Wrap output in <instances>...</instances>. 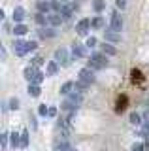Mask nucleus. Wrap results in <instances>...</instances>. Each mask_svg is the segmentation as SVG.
<instances>
[{"label":"nucleus","mask_w":149,"mask_h":151,"mask_svg":"<svg viewBox=\"0 0 149 151\" xmlns=\"http://www.w3.org/2000/svg\"><path fill=\"white\" fill-rule=\"evenodd\" d=\"M55 34H57V32H55L53 28H40V30H38V36L44 38V40H47V38H53Z\"/></svg>","instance_id":"13"},{"label":"nucleus","mask_w":149,"mask_h":151,"mask_svg":"<svg viewBox=\"0 0 149 151\" xmlns=\"http://www.w3.org/2000/svg\"><path fill=\"white\" fill-rule=\"evenodd\" d=\"M42 81H44V74H42V72H36V76L32 78V85H40Z\"/></svg>","instance_id":"27"},{"label":"nucleus","mask_w":149,"mask_h":151,"mask_svg":"<svg viewBox=\"0 0 149 151\" xmlns=\"http://www.w3.org/2000/svg\"><path fill=\"white\" fill-rule=\"evenodd\" d=\"M60 15H62V19H70V17H72V8H70V6H62Z\"/></svg>","instance_id":"23"},{"label":"nucleus","mask_w":149,"mask_h":151,"mask_svg":"<svg viewBox=\"0 0 149 151\" xmlns=\"http://www.w3.org/2000/svg\"><path fill=\"white\" fill-rule=\"evenodd\" d=\"M10 144H11V147H17V145H21V134H17V132H11V134H10Z\"/></svg>","instance_id":"16"},{"label":"nucleus","mask_w":149,"mask_h":151,"mask_svg":"<svg viewBox=\"0 0 149 151\" xmlns=\"http://www.w3.org/2000/svg\"><path fill=\"white\" fill-rule=\"evenodd\" d=\"M132 151H143V144H140V142H136V144L132 145Z\"/></svg>","instance_id":"38"},{"label":"nucleus","mask_w":149,"mask_h":151,"mask_svg":"<svg viewBox=\"0 0 149 151\" xmlns=\"http://www.w3.org/2000/svg\"><path fill=\"white\" fill-rule=\"evenodd\" d=\"M34 19H36V23H38V25H40V27H45V25H47V23H49V19H47V17H45V15H44V13H38V15H36Z\"/></svg>","instance_id":"21"},{"label":"nucleus","mask_w":149,"mask_h":151,"mask_svg":"<svg viewBox=\"0 0 149 151\" xmlns=\"http://www.w3.org/2000/svg\"><path fill=\"white\" fill-rule=\"evenodd\" d=\"M62 2H64V0H62Z\"/></svg>","instance_id":"46"},{"label":"nucleus","mask_w":149,"mask_h":151,"mask_svg":"<svg viewBox=\"0 0 149 151\" xmlns=\"http://www.w3.org/2000/svg\"><path fill=\"white\" fill-rule=\"evenodd\" d=\"M104 8H106V2H104V0H95V2H92V9H95L96 13L104 12Z\"/></svg>","instance_id":"17"},{"label":"nucleus","mask_w":149,"mask_h":151,"mask_svg":"<svg viewBox=\"0 0 149 151\" xmlns=\"http://www.w3.org/2000/svg\"><path fill=\"white\" fill-rule=\"evenodd\" d=\"M38 113H40V115H49V108L45 106V104H40V108H38Z\"/></svg>","instance_id":"30"},{"label":"nucleus","mask_w":149,"mask_h":151,"mask_svg":"<svg viewBox=\"0 0 149 151\" xmlns=\"http://www.w3.org/2000/svg\"><path fill=\"white\" fill-rule=\"evenodd\" d=\"M13 49H15V53L17 55H25V53H29V49H27V42H23V40H15L13 42Z\"/></svg>","instance_id":"8"},{"label":"nucleus","mask_w":149,"mask_h":151,"mask_svg":"<svg viewBox=\"0 0 149 151\" xmlns=\"http://www.w3.org/2000/svg\"><path fill=\"white\" fill-rule=\"evenodd\" d=\"M74 89H76L77 93H83V91H87V89H89V83H85V81H77V83H74Z\"/></svg>","instance_id":"20"},{"label":"nucleus","mask_w":149,"mask_h":151,"mask_svg":"<svg viewBox=\"0 0 149 151\" xmlns=\"http://www.w3.org/2000/svg\"><path fill=\"white\" fill-rule=\"evenodd\" d=\"M68 151H72V149H68Z\"/></svg>","instance_id":"45"},{"label":"nucleus","mask_w":149,"mask_h":151,"mask_svg":"<svg viewBox=\"0 0 149 151\" xmlns=\"http://www.w3.org/2000/svg\"><path fill=\"white\" fill-rule=\"evenodd\" d=\"M19 108V98H11L10 100V110H17Z\"/></svg>","instance_id":"34"},{"label":"nucleus","mask_w":149,"mask_h":151,"mask_svg":"<svg viewBox=\"0 0 149 151\" xmlns=\"http://www.w3.org/2000/svg\"><path fill=\"white\" fill-rule=\"evenodd\" d=\"M32 60H34V64H42V63H44V59H42V57H34Z\"/></svg>","instance_id":"40"},{"label":"nucleus","mask_w":149,"mask_h":151,"mask_svg":"<svg viewBox=\"0 0 149 151\" xmlns=\"http://www.w3.org/2000/svg\"><path fill=\"white\" fill-rule=\"evenodd\" d=\"M70 149V144L66 140H62V142H57L55 144V151H68Z\"/></svg>","instance_id":"18"},{"label":"nucleus","mask_w":149,"mask_h":151,"mask_svg":"<svg viewBox=\"0 0 149 151\" xmlns=\"http://www.w3.org/2000/svg\"><path fill=\"white\" fill-rule=\"evenodd\" d=\"M59 72V63L57 60H49V64H47V76H55Z\"/></svg>","instance_id":"15"},{"label":"nucleus","mask_w":149,"mask_h":151,"mask_svg":"<svg viewBox=\"0 0 149 151\" xmlns=\"http://www.w3.org/2000/svg\"><path fill=\"white\" fill-rule=\"evenodd\" d=\"M80 79L91 85L92 81H95V74H92L91 68H83V70H80Z\"/></svg>","instance_id":"6"},{"label":"nucleus","mask_w":149,"mask_h":151,"mask_svg":"<svg viewBox=\"0 0 149 151\" xmlns=\"http://www.w3.org/2000/svg\"><path fill=\"white\" fill-rule=\"evenodd\" d=\"M132 79H138V81H142V74H140V70H132Z\"/></svg>","instance_id":"37"},{"label":"nucleus","mask_w":149,"mask_h":151,"mask_svg":"<svg viewBox=\"0 0 149 151\" xmlns=\"http://www.w3.org/2000/svg\"><path fill=\"white\" fill-rule=\"evenodd\" d=\"M25 15H27V12L23 8H15V9H13V21H15L17 25H19L23 19H25Z\"/></svg>","instance_id":"11"},{"label":"nucleus","mask_w":149,"mask_h":151,"mask_svg":"<svg viewBox=\"0 0 149 151\" xmlns=\"http://www.w3.org/2000/svg\"><path fill=\"white\" fill-rule=\"evenodd\" d=\"M104 27V19L102 17H95L92 19V28H102Z\"/></svg>","instance_id":"26"},{"label":"nucleus","mask_w":149,"mask_h":151,"mask_svg":"<svg viewBox=\"0 0 149 151\" xmlns=\"http://www.w3.org/2000/svg\"><path fill=\"white\" fill-rule=\"evenodd\" d=\"M143 130H145V132H147V130H149V119H147V121H145V123H143Z\"/></svg>","instance_id":"42"},{"label":"nucleus","mask_w":149,"mask_h":151,"mask_svg":"<svg viewBox=\"0 0 149 151\" xmlns=\"http://www.w3.org/2000/svg\"><path fill=\"white\" fill-rule=\"evenodd\" d=\"M49 115L55 117V115H57V110H55V108H49Z\"/></svg>","instance_id":"41"},{"label":"nucleus","mask_w":149,"mask_h":151,"mask_svg":"<svg viewBox=\"0 0 149 151\" xmlns=\"http://www.w3.org/2000/svg\"><path fill=\"white\" fill-rule=\"evenodd\" d=\"M110 28H111V30H115V32H119L121 28H123V17H121L117 12H113V13H111V23H110Z\"/></svg>","instance_id":"4"},{"label":"nucleus","mask_w":149,"mask_h":151,"mask_svg":"<svg viewBox=\"0 0 149 151\" xmlns=\"http://www.w3.org/2000/svg\"><path fill=\"white\" fill-rule=\"evenodd\" d=\"M145 117H147V119H149V108H147V111H145Z\"/></svg>","instance_id":"43"},{"label":"nucleus","mask_w":149,"mask_h":151,"mask_svg":"<svg viewBox=\"0 0 149 151\" xmlns=\"http://www.w3.org/2000/svg\"><path fill=\"white\" fill-rule=\"evenodd\" d=\"M55 60H57L59 64H68V53L64 47H59V49H55Z\"/></svg>","instance_id":"5"},{"label":"nucleus","mask_w":149,"mask_h":151,"mask_svg":"<svg viewBox=\"0 0 149 151\" xmlns=\"http://www.w3.org/2000/svg\"><path fill=\"white\" fill-rule=\"evenodd\" d=\"M87 45H81V44H74L72 47V53H74V59H81V57H85L87 55V49H85Z\"/></svg>","instance_id":"9"},{"label":"nucleus","mask_w":149,"mask_h":151,"mask_svg":"<svg viewBox=\"0 0 149 151\" xmlns=\"http://www.w3.org/2000/svg\"><path fill=\"white\" fill-rule=\"evenodd\" d=\"M147 108H149V98H147Z\"/></svg>","instance_id":"44"},{"label":"nucleus","mask_w":149,"mask_h":151,"mask_svg":"<svg viewBox=\"0 0 149 151\" xmlns=\"http://www.w3.org/2000/svg\"><path fill=\"white\" fill-rule=\"evenodd\" d=\"M102 53H106V55H111V57H113V55H117V47L106 42V44L102 45Z\"/></svg>","instance_id":"14"},{"label":"nucleus","mask_w":149,"mask_h":151,"mask_svg":"<svg viewBox=\"0 0 149 151\" xmlns=\"http://www.w3.org/2000/svg\"><path fill=\"white\" fill-rule=\"evenodd\" d=\"M8 136L10 134H6V132L2 134V149H6V145H8Z\"/></svg>","instance_id":"39"},{"label":"nucleus","mask_w":149,"mask_h":151,"mask_svg":"<svg viewBox=\"0 0 149 151\" xmlns=\"http://www.w3.org/2000/svg\"><path fill=\"white\" fill-rule=\"evenodd\" d=\"M29 94L30 96H40V85H29Z\"/></svg>","instance_id":"22"},{"label":"nucleus","mask_w":149,"mask_h":151,"mask_svg":"<svg viewBox=\"0 0 149 151\" xmlns=\"http://www.w3.org/2000/svg\"><path fill=\"white\" fill-rule=\"evenodd\" d=\"M115 6H117L119 9H125L127 8V0H115Z\"/></svg>","instance_id":"36"},{"label":"nucleus","mask_w":149,"mask_h":151,"mask_svg":"<svg viewBox=\"0 0 149 151\" xmlns=\"http://www.w3.org/2000/svg\"><path fill=\"white\" fill-rule=\"evenodd\" d=\"M27 30H29V28H27L25 25H21V23H19V25H15V27H13V34H17V36H23V34H27Z\"/></svg>","instance_id":"19"},{"label":"nucleus","mask_w":149,"mask_h":151,"mask_svg":"<svg viewBox=\"0 0 149 151\" xmlns=\"http://www.w3.org/2000/svg\"><path fill=\"white\" fill-rule=\"evenodd\" d=\"M81 102H83L81 94H80V93H72V94H68V96L62 100L60 108H62L64 111H76L77 108L81 106Z\"/></svg>","instance_id":"1"},{"label":"nucleus","mask_w":149,"mask_h":151,"mask_svg":"<svg viewBox=\"0 0 149 151\" xmlns=\"http://www.w3.org/2000/svg\"><path fill=\"white\" fill-rule=\"evenodd\" d=\"M36 72H38V70H36L34 66H27V68L23 70V76H25V79H27V81H32V78L36 76Z\"/></svg>","instance_id":"12"},{"label":"nucleus","mask_w":149,"mask_h":151,"mask_svg":"<svg viewBox=\"0 0 149 151\" xmlns=\"http://www.w3.org/2000/svg\"><path fill=\"white\" fill-rule=\"evenodd\" d=\"M47 19H49L51 27H60L62 25V15H60V13H51V15H47Z\"/></svg>","instance_id":"10"},{"label":"nucleus","mask_w":149,"mask_h":151,"mask_svg":"<svg viewBox=\"0 0 149 151\" xmlns=\"http://www.w3.org/2000/svg\"><path fill=\"white\" fill-rule=\"evenodd\" d=\"M130 123H132V125H140V123H142L138 113H130Z\"/></svg>","instance_id":"33"},{"label":"nucleus","mask_w":149,"mask_h":151,"mask_svg":"<svg viewBox=\"0 0 149 151\" xmlns=\"http://www.w3.org/2000/svg\"><path fill=\"white\" fill-rule=\"evenodd\" d=\"M51 9H53L55 13H60V9H62V4L57 2V0H53V2H51Z\"/></svg>","instance_id":"29"},{"label":"nucleus","mask_w":149,"mask_h":151,"mask_svg":"<svg viewBox=\"0 0 149 151\" xmlns=\"http://www.w3.org/2000/svg\"><path fill=\"white\" fill-rule=\"evenodd\" d=\"M91 27H92V21H89V19H81V21L76 25V32L80 36H89V28Z\"/></svg>","instance_id":"3"},{"label":"nucleus","mask_w":149,"mask_h":151,"mask_svg":"<svg viewBox=\"0 0 149 151\" xmlns=\"http://www.w3.org/2000/svg\"><path fill=\"white\" fill-rule=\"evenodd\" d=\"M85 45H87V47H95V45H96V38H95V36H87Z\"/></svg>","instance_id":"31"},{"label":"nucleus","mask_w":149,"mask_h":151,"mask_svg":"<svg viewBox=\"0 0 149 151\" xmlns=\"http://www.w3.org/2000/svg\"><path fill=\"white\" fill-rule=\"evenodd\" d=\"M91 70H98V68H104L108 64V59H106V53H92L91 55Z\"/></svg>","instance_id":"2"},{"label":"nucleus","mask_w":149,"mask_h":151,"mask_svg":"<svg viewBox=\"0 0 149 151\" xmlns=\"http://www.w3.org/2000/svg\"><path fill=\"white\" fill-rule=\"evenodd\" d=\"M27 145H29V130L21 134V147H27Z\"/></svg>","instance_id":"28"},{"label":"nucleus","mask_w":149,"mask_h":151,"mask_svg":"<svg viewBox=\"0 0 149 151\" xmlns=\"http://www.w3.org/2000/svg\"><path fill=\"white\" fill-rule=\"evenodd\" d=\"M27 49H29V51H36V49H38V44H36V42H27Z\"/></svg>","instance_id":"35"},{"label":"nucleus","mask_w":149,"mask_h":151,"mask_svg":"<svg viewBox=\"0 0 149 151\" xmlns=\"http://www.w3.org/2000/svg\"><path fill=\"white\" fill-rule=\"evenodd\" d=\"M72 89H74V83H72V81H66L62 87H60V93H62V94H68Z\"/></svg>","instance_id":"24"},{"label":"nucleus","mask_w":149,"mask_h":151,"mask_svg":"<svg viewBox=\"0 0 149 151\" xmlns=\"http://www.w3.org/2000/svg\"><path fill=\"white\" fill-rule=\"evenodd\" d=\"M104 40L108 42V44H115V42H121V36H119V32H115V30H106L104 32Z\"/></svg>","instance_id":"7"},{"label":"nucleus","mask_w":149,"mask_h":151,"mask_svg":"<svg viewBox=\"0 0 149 151\" xmlns=\"http://www.w3.org/2000/svg\"><path fill=\"white\" fill-rule=\"evenodd\" d=\"M125 104H127V96H121V102L117 100V111H123L125 110Z\"/></svg>","instance_id":"32"},{"label":"nucleus","mask_w":149,"mask_h":151,"mask_svg":"<svg viewBox=\"0 0 149 151\" xmlns=\"http://www.w3.org/2000/svg\"><path fill=\"white\" fill-rule=\"evenodd\" d=\"M38 9H40V13H42V12L47 13L49 9H51V4H49V2H38Z\"/></svg>","instance_id":"25"}]
</instances>
